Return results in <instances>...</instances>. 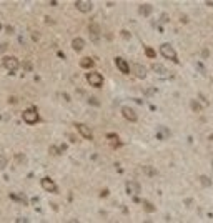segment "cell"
<instances>
[{"label":"cell","mask_w":213,"mask_h":223,"mask_svg":"<svg viewBox=\"0 0 213 223\" xmlns=\"http://www.w3.org/2000/svg\"><path fill=\"white\" fill-rule=\"evenodd\" d=\"M160 52H162V55L165 57V58L171 60V62H178V57H176V50L170 45V43H163V45L160 47Z\"/></svg>","instance_id":"6da1fadb"},{"label":"cell","mask_w":213,"mask_h":223,"mask_svg":"<svg viewBox=\"0 0 213 223\" xmlns=\"http://www.w3.org/2000/svg\"><path fill=\"white\" fill-rule=\"evenodd\" d=\"M87 82L92 87H95V88H100L102 85H103V77L98 72H90V73H87Z\"/></svg>","instance_id":"7a4b0ae2"},{"label":"cell","mask_w":213,"mask_h":223,"mask_svg":"<svg viewBox=\"0 0 213 223\" xmlns=\"http://www.w3.org/2000/svg\"><path fill=\"white\" fill-rule=\"evenodd\" d=\"M22 118H23V122L25 123H29V125H35V123L40 120L38 118V113H37V110H34V108H29V110H25L23 113H22Z\"/></svg>","instance_id":"3957f363"},{"label":"cell","mask_w":213,"mask_h":223,"mask_svg":"<svg viewBox=\"0 0 213 223\" xmlns=\"http://www.w3.org/2000/svg\"><path fill=\"white\" fill-rule=\"evenodd\" d=\"M42 188L47 190V192H50V193H57L59 192V188H57V183H55L52 178H42Z\"/></svg>","instance_id":"277c9868"},{"label":"cell","mask_w":213,"mask_h":223,"mask_svg":"<svg viewBox=\"0 0 213 223\" xmlns=\"http://www.w3.org/2000/svg\"><path fill=\"white\" fill-rule=\"evenodd\" d=\"M18 65H20V63H18V60L15 58V57H5L4 58V67L9 72H15L18 68Z\"/></svg>","instance_id":"5b68a950"},{"label":"cell","mask_w":213,"mask_h":223,"mask_svg":"<svg viewBox=\"0 0 213 223\" xmlns=\"http://www.w3.org/2000/svg\"><path fill=\"white\" fill-rule=\"evenodd\" d=\"M75 7L80 10V12L87 13V12H90V10L93 9V4L90 2V0H77V2H75Z\"/></svg>","instance_id":"8992f818"},{"label":"cell","mask_w":213,"mask_h":223,"mask_svg":"<svg viewBox=\"0 0 213 223\" xmlns=\"http://www.w3.org/2000/svg\"><path fill=\"white\" fill-rule=\"evenodd\" d=\"M75 126H77V130L80 132V135H82L83 138H87V140H92L93 138L92 130H90L87 125H83V123H75Z\"/></svg>","instance_id":"52a82bcc"},{"label":"cell","mask_w":213,"mask_h":223,"mask_svg":"<svg viewBox=\"0 0 213 223\" xmlns=\"http://www.w3.org/2000/svg\"><path fill=\"white\" fill-rule=\"evenodd\" d=\"M122 115L128 120V122H137V112H135L133 108H130V107H123L122 108Z\"/></svg>","instance_id":"ba28073f"},{"label":"cell","mask_w":213,"mask_h":223,"mask_svg":"<svg viewBox=\"0 0 213 223\" xmlns=\"http://www.w3.org/2000/svg\"><path fill=\"white\" fill-rule=\"evenodd\" d=\"M140 190H142L140 183H137V181H133V180L127 181V192H128L130 195H137V193H140Z\"/></svg>","instance_id":"9c48e42d"},{"label":"cell","mask_w":213,"mask_h":223,"mask_svg":"<svg viewBox=\"0 0 213 223\" xmlns=\"http://www.w3.org/2000/svg\"><path fill=\"white\" fill-rule=\"evenodd\" d=\"M115 65H117L118 67V70L122 72V73H130V67H128V63L125 62V60L122 58V57H117V58H115Z\"/></svg>","instance_id":"30bf717a"},{"label":"cell","mask_w":213,"mask_h":223,"mask_svg":"<svg viewBox=\"0 0 213 223\" xmlns=\"http://www.w3.org/2000/svg\"><path fill=\"white\" fill-rule=\"evenodd\" d=\"M83 47H85V40H83V38L77 37V38L72 40V48H73L75 52H82V50H83Z\"/></svg>","instance_id":"8fae6325"},{"label":"cell","mask_w":213,"mask_h":223,"mask_svg":"<svg viewBox=\"0 0 213 223\" xmlns=\"http://www.w3.org/2000/svg\"><path fill=\"white\" fill-rule=\"evenodd\" d=\"M133 70H135V75H137L138 78H145L146 77V68L143 67V65H140V63H135Z\"/></svg>","instance_id":"7c38bea8"},{"label":"cell","mask_w":213,"mask_h":223,"mask_svg":"<svg viewBox=\"0 0 213 223\" xmlns=\"http://www.w3.org/2000/svg\"><path fill=\"white\" fill-rule=\"evenodd\" d=\"M88 30H90V35H92V40H93V42H97V40H98V35H100V29H98V25L92 23V25L88 27Z\"/></svg>","instance_id":"4fadbf2b"},{"label":"cell","mask_w":213,"mask_h":223,"mask_svg":"<svg viewBox=\"0 0 213 223\" xmlns=\"http://www.w3.org/2000/svg\"><path fill=\"white\" fill-rule=\"evenodd\" d=\"M152 5H148V4H142L140 5V9H138V12L142 13V15H145V17H148V15H150L152 13Z\"/></svg>","instance_id":"5bb4252c"},{"label":"cell","mask_w":213,"mask_h":223,"mask_svg":"<svg viewBox=\"0 0 213 223\" xmlns=\"http://www.w3.org/2000/svg\"><path fill=\"white\" fill-rule=\"evenodd\" d=\"M80 67H82V68H92L93 67V60L88 58V57H87V58H82V60H80Z\"/></svg>","instance_id":"9a60e30c"},{"label":"cell","mask_w":213,"mask_h":223,"mask_svg":"<svg viewBox=\"0 0 213 223\" xmlns=\"http://www.w3.org/2000/svg\"><path fill=\"white\" fill-rule=\"evenodd\" d=\"M168 137H170V132H168L167 128H162V126H160L158 128V138L160 140H167Z\"/></svg>","instance_id":"2e32d148"},{"label":"cell","mask_w":213,"mask_h":223,"mask_svg":"<svg viewBox=\"0 0 213 223\" xmlns=\"http://www.w3.org/2000/svg\"><path fill=\"white\" fill-rule=\"evenodd\" d=\"M107 138H108V142H112L113 147H118V145H120V142H118V137H117V135L108 133V135H107Z\"/></svg>","instance_id":"e0dca14e"},{"label":"cell","mask_w":213,"mask_h":223,"mask_svg":"<svg viewBox=\"0 0 213 223\" xmlns=\"http://www.w3.org/2000/svg\"><path fill=\"white\" fill-rule=\"evenodd\" d=\"M152 70L157 72V73H165V67H163L162 63H153V65H152Z\"/></svg>","instance_id":"ac0fdd59"},{"label":"cell","mask_w":213,"mask_h":223,"mask_svg":"<svg viewBox=\"0 0 213 223\" xmlns=\"http://www.w3.org/2000/svg\"><path fill=\"white\" fill-rule=\"evenodd\" d=\"M200 183L203 186H210V185H212V181H210L208 177H200Z\"/></svg>","instance_id":"d6986e66"},{"label":"cell","mask_w":213,"mask_h":223,"mask_svg":"<svg viewBox=\"0 0 213 223\" xmlns=\"http://www.w3.org/2000/svg\"><path fill=\"white\" fill-rule=\"evenodd\" d=\"M143 208H145L146 211H155V206L152 205L150 202H143Z\"/></svg>","instance_id":"ffe728a7"},{"label":"cell","mask_w":213,"mask_h":223,"mask_svg":"<svg viewBox=\"0 0 213 223\" xmlns=\"http://www.w3.org/2000/svg\"><path fill=\"white\" fill-rule=\"evenodd\" d=\"M190 107H192V108L195 110V112H201V105H198V103H196L195 100L190 102Z\"/></svg>","instance_id":"44dd1931"},{"label":"cell","mask_w":213,"mask_h":223,"mask_svg":"<svg viewBox=\"0 0 213 223\" xmlns=\"http://www.w3.org/2000/svg\"><path fill=\"white\" fill-rule=\"evenodd\" d=\"M7 167V158L4 155H0V170H4Z\"/></svg>","instance_id":"7402d4cb"},{"label":"cell","mask_w":213,"mask_h":223,"mask_svg":"<svg viewBox=\"0 0 213 223\" xmlns=\"http://www.w3.org/2000/svg\"><path fill=\"white\" fill-rule=\"evenodd\" d=\"M145 53L148 55V57H150V58H155V52L152 50V48H148V47H146V48H145Z\"/></svg>","instance_id":"603a6c76"},{"label":"cell","mask_w":213,"mask_h":223,"mask_svg":"<svg viewBox=\"0 0 213 223\" xmlns=\"http://www.w3.org/2000/svg\"><path fill=\"white\" fill-rule=\"evenodd\" d=\"M143 172H145L146 175H155V170L153 168H148V167H143Z\"/></svg>","instance_id":"cb8c5ba5"},{"label":"cell","mask_w":213,"mask_h":223,"mask_svg":"<svg viewBox=\"0 0 213 223\" xmlns=\"http://www.w3.org/2000/svg\"><path fill=\"white\" fill-rule=\"evenodd\" d=\"M196 68H198V72H200V73H205V67L201 65V63H196Z\"/></svg>","instance_id":"d4e9b609"},{"label":"cell","mask_w":213,"mask_h":223,"mask_svg":"<svg viewBox=\"0 0 213 223\" xmlns=\"http://www.w3.org/2000/svg\"><path fill=\"white\" fill-rule=\"evenodd\" d=\"M162 20H163V22L168 20V15H167V13H163V15H162Z\"/></svg>","instance_id":"484cf974"},{"label":"cell","mask_w":213,"mask_h":223,"mask_svg":"<svg viewBox=\"0 0 213 223\" xmlns=\"http://www.w3.org/2000/svg\"><path fill=\"white\" fill-rule=\"evenodd\" d=\"M17 160H18V162H25V156H22V155H18V156H17Z\"/></svg>","instance_id":"4316f807"},{"label":"cell","mask_w":213,"mask_h":223,"mask_svg":"<svg viewBox=\"0 0 213 223\" xmlns=\"http://www.w3.org/2000/svg\"><path fill=\"white\" fill-rule=\"evenodd\" d=\"M90 103H93V105H98V102L93 100V97H90Z\"/></svg>","instance_id":"83f0119b"},{"label":"cell","mask_w":213,"mask_h":223,"mask_svg":"<svg viewBox=\"0 0 213 223\" xmlns=\"http://www.w3.org/2000/svg\"><path fill=\"white\" fill-rule=\"evenodd\" d=\"M122 35H123V37H125V38H130V34H127L125 30H123V32H122Z\"/></svg>","instance_id":"f1b7e54d"},{"label":"cell","mask_w":213,"mask_h":223,"mask_svg":"<svg viewBox=\"0 0 213 223\" xmlns=\"http://www.w3.org/2000/svg\"><path fill=\"white\" fill-rule=\"evenodd\" d=\"M212 165H213V162H212Z\"/></svg>","instance_id":"f546056e"}]
</instances>
